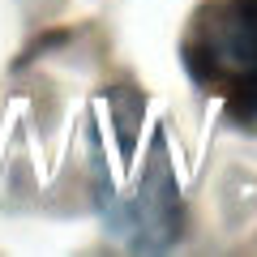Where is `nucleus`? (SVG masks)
<instances>
[{
    "mask_svg": "<svg viewBox=\"0 0 257 257\" xmlns=\"http://www.w3.org/2000/svg\"><path fill=\"white\" fill-rule=\"evenodd\" d=\"M180 56L193 82L257 124V0H210L193 13Z\"/></svg>",
    "mask_w": 257,
    "mask_h": 257,
    "instance_id": "nucleus-1",
    "label": "nucleus"
}]
</instances>
